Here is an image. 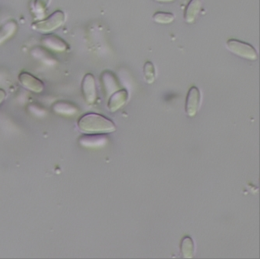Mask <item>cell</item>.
<instances>
[{
	"instance_id": "5bb4252c",
	"label": "cell",
	"mask_w": 260,
	"mask_h": 259,
	"mask_svg": "<svg viewBox=\"0 0 260 259\" xmlns=\"http://www.w3.org/2000/svg\"><path fill=\"white\" fill-rule=\"evenodd\" d=\"M180 249H181L182 257L184 258H193L194 257V242H193V239L189 236L183 237L181 241Z\"/></svg>"
},
{
	"instance_id": "5b68a950",
	"label": "cell",
	"mask_w": 260,
	"mask_h": 259,
	"mask_svg": "<svg viewBox=\"0 0 260 259\" xmlns=\"http://www.w3.org/2000/svg\"><path fill=\"white\" fill-rule=\"evenodd\" d=\"M82 93L88 103H94L97 98L96 83L95 76L92 73H86L83 76L81 84Z\"/></svg>"
},
{
	"instance_id": "7a4b0ae2",
	"label": "cell",
	"mask_w": 260,
	"mask_h": 259,
	"mask_svg": "<svg viewBox=\"0 0 260 259\" xmlns=\"http://www.w3.org/2000/svg\"><path fill=\"white\" fill-rule=\"evenodd\" d=\"M65 21H66L65 13L62 11H56L44 20L34 21L31 24V27L38 32L47 34L59 28L60 26L64 24Z\"/></svg>"
},
{
	"instance_id": "9c48e42d",
	"label": "cell",
	"mask_w": 260,
	"mask_h": 259,
	"mask_svg": "<svg viewBox=\"0 0 260 259\" xmlns=\"http://www.w3.org/2000/svg\"><path fill=\"white\" fill-rule=\"evenodd\" d=\"M102 84H103L104 89H105V93L108 97L119 90V85L117 82L114 74L111 72H105L102 73Z\"/></svg>"
},
{
	"instance_id": "30bf717a",
	"label": "cell",
	"mask_w": 260,
	"mask_h": 259,
	"mask_svg": "<svg viewBox=\"0 0 260 259\" xmlns=\"http://www.w3.org/2000/svg\"><path fill=\"white\" fill-rule=\"evenodd\" d=\"M202 7V0H190L185 10L184 19L188 24H192L196 21Z\"/></svg>"
},
{
	"instance_id": "277c9868",
	"label": "cell",
	"mask_w": 260,
	"mask_h": 259,
	"mask_svg": "<svg viewBox=\"0 0 260 259\" xmlns=\"http://www.w3.org/2000/svg\"><path fill=\"white\" fill-rule=\"evenodd\" d=\"M201 103V93L196 86H192L188 92L186 101V112L190 118L195 117Z\"/></svg>"
},
{
	"instance_id": "ba28073f",
	"label": "cell",
	"mask_w": 260,
	"mask_h": 259,
	"mask_svg": "<svg viewBox=\"0 0 260 259\" xmlns=\"http://www.w3.org/2000/svg\"><path fill=\"white\" fill-rule=\"evenodd\" d=\"M128 94L125 89L115 92L112 93L108 99V108L112 112H115L118 109L123 107L124 105L128 100Z\"/></svg>"
},
{
	"instance_id": "ffe728a7",
	"label": "cell",
	"mask_w": 260,
	"mask_h": 259,
	"mask_svg": "<svg viewBox=\"0 0 260 259\" xmlns=\"http://www.w3.org/2000/svg\"><path fill=\"white\" fill-rule=\"evenodd\" d=\"M154 1H156V2H159V3H171L173 2L174 0H154Z\"/></svg>"
},
{
	"instance_id": "8992f818",
	"label": "cell",
	"mask_w": 260,
	"mask_h": 259,
	"mask_svg": "<svg viewBox=\"0 0 260 259\" xmlns=\"http://www.w3.org/2000/svg\"><path fill=\"white\" fill-rule=\"evenodd\" d=\"M19 81L25 88L34 93H41L44 90L45 84L34 75L27 72H22L18 76Z\"/></svg>"
},
{
	"instance_id": "d6986e66",
	"label": "cell",
	"mask_w": 260,
	"mask_h": 259,
	"mask_svg": "<svg viewBox=\"0 0 260 259\" xmlns=\"http://www.w3.org/2000/svg\"><path fill=\"white\" fill-rule=\"evenodd\" d=\"M6 97H7V93H6L5 90L4 89L0 88V103L5 100Z\"/></svg>"
},
{
	"instance_id": "ac0fdd59",
	"label": "cell",
	"mask_w": 260,
	"mask_h": 259,
	"mask_svg": "<svg viewBox=\"0 0 260 259\" xmlns=\"http://www.w3.org/2000/svg\"><path fill=\"white\" fill-rule=\"evenodd\" d=\"M51 0H34V11L38 19H41Z\"/></svg>"
},
{
	"instance_id": "2e32d148",
	"label": "cell",
	"mask_w": 260,
	"mask_h": 259,
	"mask_svg": "<svg viewBox=\"0 0 260 259\" xmlns=\"http://www.w3.org/2000/svg\"><path fill=\"white\" fill-rule=\"evenodd\" d=\"M153 20L157 24H171L175 21V15L171 13L157 12L153 16Z\"/></svg>"
},
{
	"instance_id": "4fadbf2b",
	"label": "cell",
	"mask_w": 260,
	"mask_h": 259,
	"mask_svg": "<svg viewBox=\"0 0 260 259\" xmlns=\"http://www.w3.org/2000/svg\"><path fill=\"white\" fill-rule=\"evenodd\" d=\"M17 29V24L15 21H9L0 27V44L7 41L14 35Z\"/></svg>"
},
{
	"instance_id": "e0dca14e",
	"label": "cell",
	"mask_w": 260,
	"mask_h": 259,
	"mask_svg": "<svg viewBox=\"0 0 260 259\" xmlns=\"http://www.w3.org/2000/svg\"><path fill=\"white\" fill-rule=\"evenodd\" d=\"M144 79L149 84L154 83L156 79V70L151 62H147L144 66Z\"/></svg>"
},
{
	"instance_id": "8fae6325",
	"label": "cell",
	"mask_w": 260,
	"mask_h": 259,
	"mask_svg": "<svg viewBox=\"0 0 260 259\" xmlns=\"http://www.w3.org/2000/svg\"><path fill=\"white\" fill-rule=\"evenodd\" d=\"M79 142L86 147H97L105 145L106 138L103 134H88L86 136H81Z\"/></svg>"
},
{
	"instance_id": "7c38bea8",
	"label": "cell",
	"mask_w": 260,
	"mask_h": 259,
	"mask_svg": "<svg viewBox=\"0 0 260 259\" xmlns=\"http://www.w3.org/2000/svg\"><path fill=\"white\" fill-rule=\"evenodd\" d=\"M53 109L56 113L64 115H74L78 112V109L75 105L63 100L55 103Z\"/></svg>"
},
{
	"instance_id": "6da1fadb",
	"label": "cell",
	"mask_w": 260,
	"mask_h": 259,
	"mask_svg": "<svg viewBox=\"0 0 260 259\" xmlns=\"http://www.w3.org/2000/svg\"><path fill=\"white\" fill-rule=\"evenodd\" d=\"M79 130L86 134H108L116 131V126L112 121L103 115L88 113L78 120Z\"/></svg>"
},
{
	"instance_id": "3957f363",
	"label": "cell",
	"mask_w": 260,
	"mask_h": 259,
	"mask_svg": "<svg viewBox=\"0 0 260 259\" xmlns=\"http://www.w3.org/2000/svg\"><path fill=\"white\" fill-rule=\"evenodd\" d=\"M227 48L235 56L248 61H256L258 55L253 46L244 41L230 39L226 43Z\"/></svg>"
},
{
	"instance_id": "52a82bcc",
	"label": "cell",
	"mask_w": 260,
	"mask_h": 259,
	"mask_svg": "<svg viewBox=\"0 0 260 259\" xmlns=\"http://www.w3.org/2000/svg\"><path fill=\"white\" fill-rule=\"evenodd\" d=\"M41 43L45 47L53 51H66L69 49V46L61 37L55 34H48L43 36Z\"/></svg>"
},
{
	"instance_id": "9a60e30c",
	"label": "cell",
	"mask_w": 260,
	"mask_h": 259,
	"mask_svg": "<svg viewBox=\"0 0 260 259\" xmlns=\"http://www.w3.org/2000/svg\"><path fill=\"white\" fill-rule=\"evenodd\" d=\"M31 53L36 59L41 60L46 64L53 65L56 63L53 55L50 54L47 50L41 48V47H36Z\"/></svg>"
}]
</instances>
